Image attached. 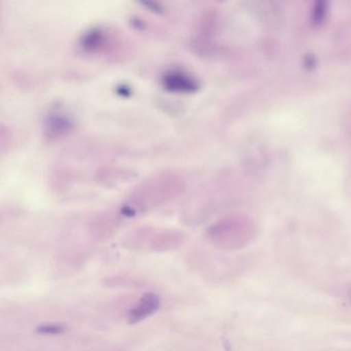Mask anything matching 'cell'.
I'll return each instance as SVG.
<instances>
[{"mask_svg": "<svg viewBox=\"0 0 351 351\" xmlns=\"http://www.w3.org/2000/svg\"><path fill=\"white\" fill-rule=\"evenodd\" d=\"M184 190V180L173 173H161L139 184L127 201V215L143 213L167 203Z\"/></svg>", "mask_w": 351, "mask_h": 351, "instance_id": "obj_1", "label": "cell"}, {"mask_svg": "<svg viewBox=\"0 0 351 351\" xmlns=\"http://www.w3.org/2000/svg\"><path fill=\"white\" fill-rule=\"evenodd\" d=\"M184 241L182 232L147 227L131 233L125 239L124 245L136 252H164L176 250Z\"/></svg>", "mask_w": 351, "mask_h": 351, "instance_id": "obj_2", "label": "cell"}, {"mask_svg": "<svg viewBox=\"0 0 351 351\" xmlns=\"http://www.w3.org/2000/svg\"><path fill=\"white\" fill-rule=\"evenodd\" d=\"M162 83L166 89L172 92H182V93H191L198 89L196 80L189 75L186 71L180 69H171L164 73Z\"/></svg>", "mask_w": 351, "mask_h": 351, "instance_id": "obj_3", "label": "cell"}, {"mask_svg": "<svg viewBox=\"0 0 351 351\" xmlns=\"http://www.w3.org/2000/svg\"><path fill=\"white\" fill-rule=\"evenodd\" d=\"M160 307V299L156 293H145L139 298L137 303L129 310L128 322L130 324L145 320V318L153 315Z\"/></svg>", "mask_w": 351, "mask_h": 351, "instance_id": "obj_4", "label": "cell"}, {"mask_svg": "<svg viewBox=\"0 0 351 351\" xmlns=\"http://www.w3.org/2000/svg\"><path fill=\"white\" fill-rule=\"evenodd\" d=\"M61 112H54L50 114L47 122V133L52 137L59 136V135L64 134L65 132L71 128V123L69 117Z\"/></svg>", "mask_w": 351, "mask_h": 351, "instance_id": "obj_5", "label": "cell"}]
</instances>
